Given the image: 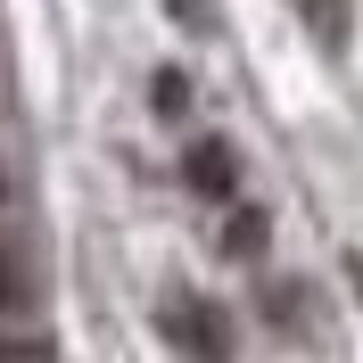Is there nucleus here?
<instances>
[{
	"label": "nucleus",
	"mask_w": 363,
	"mask_h": 363,
	"mask_svg": "<svg viewBox=\"0 0 363 363\" xmlns=\"http://www.w3.org/2000/svg\"><path fill=\"white\" fill-rule=\"evenodd\" d=\"M165 339L174 347H190V355L199 363H223V322H206V306H190V297H174V306H165Z\"/></svg>",
	"instance_id": "1"
},
{
	"label": "nucleus",
	"mask_w": 363,
	"mask_h": 363,
	"mask_svg": "<svg viewBox=\"0 0 363 363\" xmlns=\"http://www.w3.org/2000/svg\"><path fill=\"white\" fill-rule=\"evenodd\" d=\"M190 182L223 199V190H231V157H223V149H190Z\"/></svg>",
	"instance_id": "2"
},
{
	"label": "nucleus",
	"mask_w": 363,
	"mask_h": 363,
	"mask_svg": "<svg viewBox=\"0 0 363 363\" xmlns=\"http://www.w3.org/2000/svg\"><path fill=\"white\" fill-rule=\"evenodd\" d=\"M297 9L314 17V33H322V42H339V33H347V0H297Z\"/></svg>",
	"instance_id": "3"
},
{
	"label": "nucleus",
	"mask_w": 363,
	"mask_h": 363,
	"mask_svg": "<svg viewBox=\"0 0 363 363\" xmlns=\"http://www.w3.org/2000/svg\"><path fill=\"white\" fill-rule=\"evenodd\" d=\"M0 306H17V272H9V256H0Z\"/></svg>",
	"instance_id": "4"
},
{
	"label": "nucleus",
	"mask_w": 363,
	"mask_h": 363,
	"mask_svg": "<svg viewBox=\"0 0 363 363\" xmlns=\"http://www.w3.org/2000/svg\"><path fill=\"white\" fill-rule=\"evenodd\" d=\"M0 199H9V174H0Z\"/></svg>",
	"instance_id": "5"
}]
</instances>
